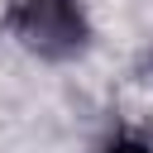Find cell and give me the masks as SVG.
<instances>
[{"label":"cell","instance_id":"2","mask_svg":"<svg viewBox=\"0 0 153 153\" xmlns=\"http://www.w3.org/2000/svg\"><path fill=\"white\" fill-rule=\"evenodd\" d=\"M110 153H148V148H139V143H115Z\"/></svg>","mask_w":153,"mask_h":153},{"label":"cell","instance_id":"1","mask_svg":"<svg viewBox=\"0 0 153 153\" xmlns=\"http://www.w3.org/2000/svg\"><path fill=\"white\" fill-rule=\"evenodd\" d=\"M19 29L33 48L43 53H67L81 43V14L76 0H24L19 10Z\"/></svg>","mask_w":153,"mask_h":153}]
</instances>
